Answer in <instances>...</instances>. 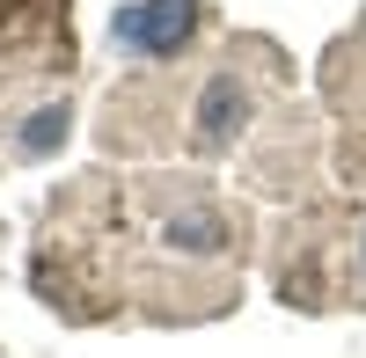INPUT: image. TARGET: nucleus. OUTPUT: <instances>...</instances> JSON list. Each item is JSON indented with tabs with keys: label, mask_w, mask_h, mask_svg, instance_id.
<instances>
[{
	"label": "nucleus",
	"mask_w": 366,
	"mask_h": 358,
	"mask_svg": "<svg viewBox=\"0 0 366 358\" xmlns=\"http://www.w3.org/2000/svg\"><path fill=\"white\" fill-rule=\"evenodd\" d=\"M191 22H198L191 0H147V8L117 15V37H125L132 51H176L183 37H191Z\"/></svg>",
	"instance_id": "nucleus-1"
}]
</instances>
